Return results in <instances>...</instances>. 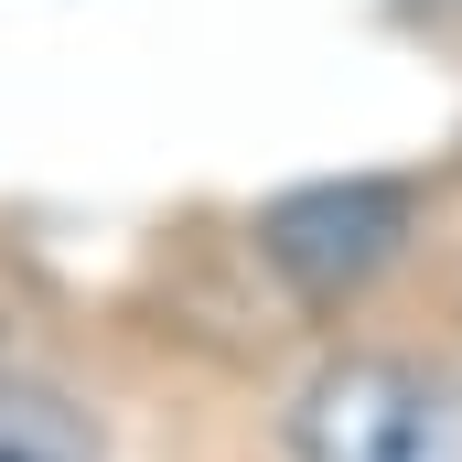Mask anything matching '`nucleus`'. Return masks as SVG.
<instances>
[{
    "mask_svg": "<svg viewBox=\"0 0 462 462\" xmlns=\"http://www.w3.org/2000/svg\"><path fill=\"white\" fill-rule=\"evenodd\" d=\"M301 462H462V365L452 355H334L291 398Z\"/></svg>",
    "mask_w": 462,
    "mask_h": 462,
    "instance_id": "obj_1",
    "label": "nucleus"
},
{
    "mask_svg": "<svg viewBox=\"0 0 462 462\" xmlns=\"http://www.w3.org/2000/svg\"><path fill=\"white\" fill-rule=\"evenodd\" d=\"M409 236H420V194L387 183V172H355V183H301V194H280V205L258 216V258L280 269L291 301L345 312V301H365V291L409 258Z\"/></svg>",
    "mask_w": 462,
    "mask_h": 462,
    "instance_id": "obj_2",
    "label": "nucleus"
},
{
    "mask_svg": "<svg viewBox=\"0 0 462 462\" xmlns=\"http://www.w3.org/2000/svg\"><path fill=\"white\" fill-rule=\"evenodd\" d=\"M97 409L65 387V376H32V365H0V462H97Z\"/></svg>",
    "mask_w": 462,
    "mask_h": 462,
    "instance_id": "obj_3",
    "label": "nucleus"
}]
</instances>
